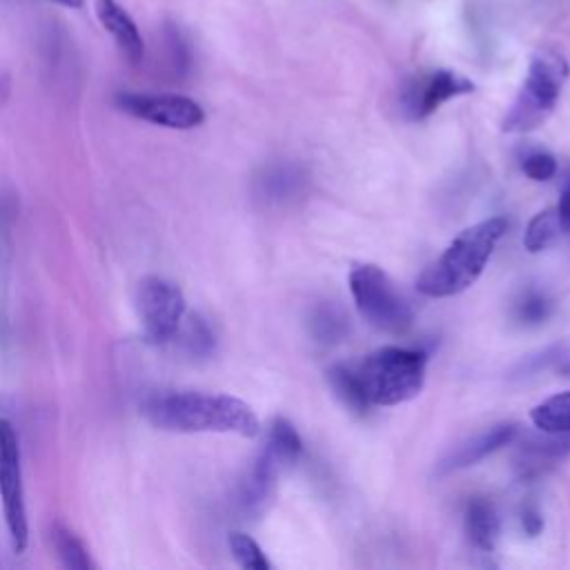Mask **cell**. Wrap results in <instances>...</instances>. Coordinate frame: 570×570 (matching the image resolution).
Masks as SVG:
<instances>
[{"instance_id": "cell-1", "label": "cell", "mask_w": 570, "mask_h": 570, "mask_svg": "<svg viewBox=\"0 0 570 570\" xmlns=\"http://www.w3.org/2000/svg\"><path fill=\"white\" fill-rule=\"evenodd\" d=\"M145 416L165 432H220L238 436H256L261 432L254 410L229 394L207 392H169L151 396L145 403Z\"/></svg>"}, {"instance_id": "cell-2", "label": "cell", "mask_w": 570, "mask_h": 570, "mask_svg": "<svg viewBox=\"0 0 570 570\" xmlns=\"http://www.w3.org/2000/svg\"><path fill=\"white\" fill-rule=\"evenodd\" d=\"M505 229L508 220L503 216H492L465 227L445 252L423 269L416 278V289L432 298H445L468 289L485 269V263Z\"/></svg>"}, {"instance_id": "cell-3", "label": "cell", "mask_w": 570, "mask_h": 570, "mask_svg": "<svg viewBox=\"0 0 570 570\" xmlns=\"http://www.w3.org/2000/svg\"><path fill=\"white\" fill-rule=\"evenodd\" d=\"M428 356L421 350L385 345L352 367L370 405H399L414 399L425 383Z\"/></svg>"}, {"instance_id": "cell-4", "label": "cell", "mask_w": 570, "mask_h": 570, "mask_svg": "<svg viewBox=\"0 0 570 570\" xmlns=\"http://www.w3.org/2000/svg\"><path fill=\"white\" fill-rule=\"evenodd\" d=\"M570 67L554 49H539L528 65L523 85L503 116V131H530L548 120L554 111Z\"/></svg>"}, {"instance_id": "cell-5", "label": "cell", "mask_w": 570, "mask_h": 570, "mask_svg": "<svg viewBox=\"0 0 570 570\" xmlns=\"http://www.w3.org/2000/svg\"><path fill=\"white\" fill-rule=\"evenodd\" d=\"M350 292L358 314L381 332L401 334L414 321L410 303L379 265H356L350 272Z\"/></svg>"}, {"instance_id": "cell-6", "label": "cell", "mask_w": 570, "mask_h": 570, "mask_svg": "<svg viewBox=\"0 0 570 570\" xmlns=\"http://www.w3.org/2000/svg\"><path fill=\"white\" fill-rule=\"evenodd\" d=\"M136 309L142 336L151 345L171 341L187 312L183 289L163 276H147L136 287Z\"/></svg>"}, {"instance_id": "cell-7", "label": "cell", "mask_w": 570, "mask_h": 570, "mask_svg": "<svg viewBox=\"0 0 570 570\" xmlns=\"http://www.w3.org/2000/svg\"><path fill=\"white\" fill-rule=\"evenodd\" d=\"M0 501L11 546L16 552H24L29 543V519L24 503L20 448L13 425L4 419H0Z\"/></svg>"}, {"instance_id": "cell-8", "label": "cell", "mask_w": 570, "mask_h": 570, "mask_svg": "<svg viewBox=\"0 0 570 570\" xmlns=\"http://www.w3.org/2000/svg\"><path fill=\"white\" fill-rule=\"evenodd\" d=\"M114 102L120 111L167 129H194L205 120L203 107L183 94L120 91Z\"/></svg>"}, {"instance_id": "cell-9", "label": "cell", "mask_w": 570, "mask_h": 570, "mask_svg": "<svg viewBox=\"0 0 570 570\" xmlns=\"http://www.w3.org/2000/svg\"><path fill=\"white\" fill-rule=\"evenodd\" d=\"M472 91L474 82L465 76L450 69H436L405 82L401 91V109L410 120H421L436 111L443 102Z\"/></svg>"}, {"instance_id": "cell-10", "label": "cell", "mask_w": 570, "mask_h": 570, "mask_svg": "<svg viewBox=\"0 0 570 570\" xmlns=\"http://www.w3.org/2000/svg\"><path fill=\"white\" fill-rule=\"evenodd\" d=\"M519 434V425L512 421H503L497 425L485 428L483 432L465 439L463 443H459L441 463L436 474H450L463 468H470L474 463H479L481 459H485L488 454L501 450L503 445H510Z\"/></svg>"}, {"instance_id": "cell-11", "label": "cell", "mask_w": 570, "mask_h": 570, "mask_svg": "<svg viewBox=\"0 0 570 570\" xmlns=\"http://www.w3.org/2000/svg\"><path fill=\"white\" fill-rule=\"evenodd\" d=\"M94 11L102 29L111 36L120 56L131 65H140L145 58V40L134 18L118 0H94Z\"/></svg>"}, {"instance_id": "cell-12", "label": "cell", "mask_w": 570, "mask_h": 570, "mask_svg": "<svg viewBox=\"0 0 570 570\" xmlns=\"http://www.w3.org/2000/svg\"><path fill=\"white\" fill-rule=\"evenodd\" d=\"M463 525H465V534L474 548H479L483 552L494 550V546L499 541L501 523H499L497 508L490 499H485V497L470 499L465 505Z\"/></svg>"}, {"instance_id": "cell-13", "label": "cell", "mask_w": 570, "mask_h": 570, "mask_svg": "<svg viewBox=\"0 0 570 570\" xmlns=\"http://www.w3.org/2000/svg\"><path fill=\"white\" fill-rule=\"evenodd\" d=\"M278 468L281 463L274 459V454L267 448H263V452L256 456L240 488V503L245 510L254 512L267 501V497L272 494Z\"/></svg>"}, {"instance_id": "cell-14", "label": "cell", "mask_w": 570, "mask_h": 570, "mask_svg": "<svg viewBox=\"0 0 570 570\" xmlns=\"http://www.w3.org/2000/svg\"><path fill=\"white\" fill-rule=\"evenodd\" d=\"M530 421L546 434L570 432V390L537 403L530 410Z\"/></svg>"}, {"instance_id": "cell-15", "label": "cell", "mask_w": 570, "mask_h": 570, "mask_svg": "<svg viewBox=\"0 0 570 570\" xmlns=\"http://www.w3.org/2000/svg\"><path fill=\"white\" fill-rule=\"evenodd\" d=\"M265 448L274 454V459L281 463V465H289L294 463L301 452H303V441L296 432V428L283 419V416H276L267 430V443Z\"/></svg>"}, {"instance_id": "cell-16", "label": "cell", "mask_w": 570, "mask_h": 570, "mask_svg": "<svg viewBox=\"0 0 570 570\" xmlns=\"http://www.w3.org/2000/svg\"><path fill=\"white\" fill-rule=\"evenodd\" d=\"M176 336L180 338V345L187 354L205 358L212 354L216 341H214V332L212 327L205 323V318H200L198 314H189L187 318L183 316ZM174 336V338H176Z\"/></svg>"}, {"instance_id": "cell-17", "label": "cell", "mask_w": 570, "mask_h": 570, "mask_svg": "<svg viewBox=\"0 0 570 570\" xmlns=\"http://www.w3.org/2000/svg\"><path fill=\"white\" fill-rule=\"evenodd\" d=\"M327 381H330L334 394L341 399V403H343L345 407H350V410L356 412V414H365V412H367L370 403H367V399L363 396L361 385H358V381H356L352 367H347V365H334V367H330V370H327Z\"/></svg>"}, {"instance_id": "cell-18", "label": "cell", "mask_w": 570, "mask_h": 570, "mask_svg": "<svg viewBox=\"0 0 570 570\" xmlns=\"http://www.w3.org/2000/svg\"><path fill=\"white\" fill-rule=\"evenodd\" d=\"M563 232L561 229V223H559V216H557V209L554 207H548V209H541L539 214H534L525 227V234H523V247L532 254L537 252H543L554 238L557 234Z\"/></svg>"}, {"instance_id": "cell-19", "label": "cell", "mask_w": 570, "mask_h": 570, "mask_svg": "<svg viewBox=\"0 0 570 570\" xmlns=\"http://www.w3.org/2000/svg\"><path fill=\"white\" fill-rule=\"evenodd\" d=\"M51 537H53L56 554L65 568H71V570H89L91 568V559H89L85 543L69 528L53 525Z\"/></svg>"}, {"instance_id": "cell-20", "label": "cell", "mask_w": 570, "mask_h": 570, "mask_svg": "<svg viewBox=\"0 0 570 570\" xmlns=\"http://www.w3.org/2000/svg\"><path fill=\"white\" fill-rule=\"evenodd\" d=\"M232 557L236 559V563L245 570H269V561L265 557V552L261 550V546L245 532H229L227 537Z\"/></svg>"}, {"instance_id": "cell-21", "label": "cell", "mask_w": 570, "mask_h": 570, "mask_svg": "<svg viewBox=\"0 0 570 570\" xmlns=\"http://www.w3.org/2000/svg\"><path fill=\"white\" fill-rule=\"evenodd\" d=\"M552 312V301L539 289L523 292L514 303V318L521 325H541Z\"/></svg>"}, {"instance_id": "cell-22", "label": "cell", "mask_w": 570, "mask_h": 570, "mask_svg": "<svg viewBox=\"0 0 570 570\" xmlns=\"http://www.w3.org/2000/svg\"><path fill=\"white\" fill-rule=\"evenodd\" d=\"M298 176L289 167H272L265 176H261V191L269 200L287 198L292 191H296Z\"/></svg>"}, {"instance_id": "cell-23", "label": "cell", "mask_w": 570, "mask_h": 570, "mask_svg": "<svg viewBox=\"0 0 570 570\" xmlns=\"http://www.w3.org/2000/svg\"><path fill=\"white\" fill-rule=\"evenodd\" d=\"M312 327H314V334L318 336V341L330 343V341L341 338V334L345 332V318L336 309L323 307L314 314Z\"/></svg>"}, {"instance_id": "cell-24", "label": "cell", "mask_w": 570, "mask_h": 570, "mask_svg": "<svg viewBox=\"0 0 570 570\" xmlns=\"http://www.w3.org/2000/svg\"><path fill=\"white\" fill-rule=\"evenodd\" d=\"M521 169L532 180H550L557 174V160L548 151H532L523 158Z\"/></svg>"}, {"instance_id": "cell-25", "label": "cell", "mask_w": 570, "mask_h": 570, "mask_svg": "<svg viewBox=\"0 0 570 570\" xmlns=\"http://www.w3.org/2000/svg\"><path fill=\"white\" fill-rule=\"evenodd\" d=\"M521 528H523V532L525 534H530V537H537L539 532H541V528H543V514H541V510L537 508V503H525L523 508H521Z\"/></svg>"}, {"instance_id": "cell-26", "label": "cell", "mask_w": 570, "mask_h": 570, "mask_svg": "<svg viewBox=\"0 0 570 570\" xmlns=\"http://www.w3.org/2000/svg\"><path fill=\"white\" fill-rule=\"evenodd\" d=\"M554 209H557L561 229L570 232V176L563 183V189H561V196H559V203H557Z\"/></svg>"}, {"instance_id": "cell-27", "label": "cell", "mask_w": 570, "mask_h": 570, "mask_svg": "<svg viewBox=\"0 0 570 570\" xmlns=\"http://www.w3.org/2000/svg\"><path fill=\"white\" fill-rule=\"evenodd\" d=\"M49 2H56V4H62L69 9H80L85 4V0H49Z\"/></svg>"}, {"instance_id": "cell-28", "label": "cell", "mask_w": 570, "mask_h": 570, "mask_svg": "<svg viewBox=\"0 0 570 570\" xmlns=\"http://www.w3.org/2000/svg\"><path fill=\"white\" fill-rule=\"evenodd\" d=\"M561 372H563V374H570V363H566V365H561Z\"/></svg>"}]
</instances>
